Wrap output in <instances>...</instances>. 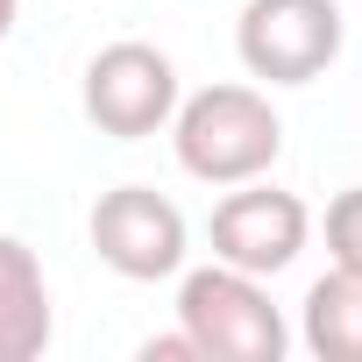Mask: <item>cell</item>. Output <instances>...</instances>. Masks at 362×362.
Listing matches in <instances>:
<instances>
[{"label":"cell","mask_w":362,"mask_h":362,"mask_svg":"<svg viewBox=\"0 0 362 362\" xmlns=\"http://www.w3.org/2000/svg\"><path fill=\"white\" fill-rule=\"evenodd\" d=\"M170 149L185 177L228 192L249 177H270V163L284 156V121L256 86H199L170 114Z\"/></svg>","instance_id":"6da1fadb"},{"label":"cell","mask_w":362,"mask_h":362,"mask_svg":"<svg viewBox=\"0 0 362 362\" xmlns=\"http://www.w3.org/2000/svg\"><path fill=\"white\" fill-rule=\"evenodd\" d=\"M177 327L192 334L199 362H284L291 327L270 305L263 277L235 263H206L177 277Z\"/></svg>","instance_id":"7a4b0ae2"},{"label":"cell","mask_w":362,"mask_h":362,"mask_svg":"<svg viewBox=\"0 0 362 362\" xmlns=\"http://www.w3.org/2000/svg\"><path fill=\"white\" fill-rule=\"evenodd\" d=\"M348 43L341 0H249L235 22V57L263 86H313Z\"/></svg>","instance_id":"3957f363"},{"label":"cell","mask_w":362,"mask_h":362,"mask_svg":"<svg viewBox=\"0 0 362 362\" xmlns=\"http://www.w3.org/2000/svg\"><path fill=\"white\" fill-rule=\"evenodd\" d=\"M78 100H86V121H93L100 135L142 142V135L170 128V114H177L185 93H177V64H170L156 43H107V50L86 64Z\"/></svg>","instance_id":"277c9868"},{"label":"cell","mask_w":362,"mask_h":362,"mask_svg":"<svg viewBox=\"0 0 362 362\" xmlns=\"http://www.w3.org/2000/svg\"><path fill=\"white\" fill-rule=\"evenodd\" d=\"M93 249L114 277L128 284H156L185 270V214H177L156 185H114L93 206Z\"/></svg>","instance_id":"5b68a950"},{"label":"cell","mask_w":362,"mask_h":362,"mask_svg":"<svg viewBox=\"0 0 362 362\" xmlns=\"http://www.w3.org/2000/svg\"><path fill=\"white\" fill-rule=\"evenodd\" d=\"M206 235H214V263H235L249 277H277V270L298 263V249L313 235V214H305L298 192H277L263 177H249V185H228Z\"/></svg>","instance_id":"8992f818"},{"label":"cell","mask_w":362,"mask_h":362,"mask_svg":"<svg viewBox=\"0 0 362 362\" xmlns=\"http://www.w3.org/2000/svg\"><path fill=\"white\" fill-rule=\"evenodd\" d=\"M57 334L43 263L22 235H0V362H36Z\"/></svg>","instance_id":"52a82bcc"},{"label":"cell","mask_w":362,"mask_h":362,"mask_svg":"<svg viewBox=\"0 0 362 362\" xmlns=\"http://www.w3.org/2000/svg\"><path fill=\"white\" fill-rule=\"evenodd\" d=\"M298 341L320 362H362V270L334 263L298 305Z\"/></svg>","instance_id":"ba28073f"},{"label":"cell","mask_w":362,"mask_h":362,"mask_svg":"<svg viewBox=\"0 0 362 362\" xmlns=\"http://www.w3.org/2000/svg\"><path fill=\"white\" fill-rule=\"evenodd\" d=\"M327 249H334V263L362 270V185H348V192L327 206Z\"/></svg>","instance_id":"9c48e42d"},{"label":"cell","mask_w":362,"mask_h":362,"mask_svg":"<svg viewBox=\"0 0 362 362\" xmlns=\"http://www.w3.org/2000/svg\"><path fill=\"white\" fill-rule=\"evenodd\" d=\"M142 362H199V348H192V334H185V327H177V334L142 341Z\"/></svg>","instance_id":"30bf717a"},{"label":"cell","mask_w":362,"mask_h":362,"mask_svg":"<svg viewBox=\"0 0 362 362\" xmlns=\"http://www.w3.org/2000/svg\"><path fill=\"white\" fill-rule=\"evenodd\" d=\"M15 15H22V0H0V43L15 36Z\"/></svg>","instance_id":"8fae6325"}]
</instances>
